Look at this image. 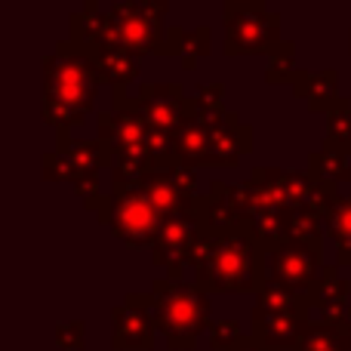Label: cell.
<instances>
[{
	"label": "cell",
	"instance_id": "4",
	"mask_svg": "<svg viewBox=\"0 0 351 351\" xmlns=\"http://www.w3.org/2000/svg\"><path fill=\"white\" fill-rule=\"evenodd\" d=\"M167 0H117L108 12L111 43L133 56L160 53Z\"/></svg>",
	"mask_w": 351,
	"mask_h": 351
},
{
	"label": "cell",
	"instance_id": "8",
	"mask_svg": "<svg viewBox=\"0 0 351 351\" xmlns=\"http://www.w3.org/2000/svg\"><path fill=\"white\" fill-rule=\"evenodd\" d=\"M114 194V210H111V231L121 237L123 243L136 250L154 247L164 225V213L142 194V188H117Z\"/></svg>",
	"mask_w": 351,
	"mask_h": 351
},
{
	"label": "cell",
	"instance_id": "11",
	"mask_svg": "<svg viewBox=\"0 0 351 351\" xmlns=\"http://www.w3.org/2000/svg\"><path fill=\"white\" fill-rule=\"evenodd\" d=\"M308 327L311 317L278 315V311H262V308H253V317H250V336L274 351H287V348L293 351L302 342Z\"/></svg>",
	"mask_w": 351,
	"mask_h": 351
},
{
	"label": "cell",
	"instance_id": "2",
	"mask_svg": "<svg viewBox=\"0 0 351 351\" xmlns=\"http://www.w3.org/2000/svg\"><path fill=\"white\" fill-rule=\"evenodd\" d=\"M99 77L93 59L74 40H65L43 59V121L49 127L68 130L80 123L96 105Z\"/></svg>",
	"mask_w": 351,
	"mask_h": 351
},
{
	"label": "cell",
	"instance_id": "20",
	"mask_svg": "<svg viewBox=\"0 0 351 351\" xmlns=\"http://www.w3.org/2000/svg\"><path fill=\"white\" fill-rule=\"evenodd\" d=\"M327 114L330 117H327V142H324V145L351 148V102L339 96Z\"/></svg>",
	"mask_w": 351,
	"mask_h": 351
},
{
	"label": "cell",
	"instance_id": "9",
	"mask_svg": "<svg viewBox=\"0 0 351 351\" xmlns=\"http://www.w3.org/2000/svg\"><path fill=\"white\" fill-rule=\"evenodd\" d=\"M136 111L152 130L176 136L191 114V99L179 84H142L136 93Z\"/></svg>",
	"mask_w": 351,
	"mask_h": 351
},
{
	"label": "cell",
	"instance_id": "22",
	"mask_svg": "<svg viewBox=\"0 0 351 351\" xmlns=\"http://www.w3.org/2000/svg\"><path fill=\"white\" fill-rule=\"evenodd\" d=\"M241 339H243V330H241V324H234V321H219L210 327V346L216 351L234 348Z\"/></svg>",
	"mask_w": 351,
	"mask_h": 351
},
{
	"label": "cell",
	"instance_id": "12",
	"mask_svg": "<svg viewBox=\"0 0 351 351\" xmlns=\"http://www.w3.org/2000/svg\"><path fill=\"white\" fill-rule=\"evenodd\" d=\"M253 133L250 127H243L237 121V114L219 111L213 121V142H210V164H222V167H234L243 154L253 152Z\"/></svg>",
	"mask_w": 351,
	"mask_h": 351
},
{
	"label": "cell",
	"instance_id": "26",
	"mask_svg": "<svg viewBox=\"0 0 351 351\" xmlns=\"http://www.w3.org/2000/svg\"><path fill=\"white\" fill-rule=\"evenodd\" d=\"M348 152V182H351V148H346Z\"/></svg>",
	"mask_w": 351,
	"mask_h": 351
},
{
	"label": "cell",
	"instance_id": "1",
	"mask_svg": "<svg viewBox=\"0 0 351 351\" xmlns=\"http://www.w3.org/2000/svg\"><path fill=\"white\" fill-rule=\"evenodd\" d=\"M188 265L204 293H259L268 280L265 247L256 237L253 222H210L200 231Z\"/></svg>",
	"mask_w": 351,
	"mask_h": 351
},
{
	"label": "cell",
	"instance_id": "15",
	"mask_svg": "<svg viewBox=\"0 0 351 351\" xmlns=\"http://www.w3.org/2000/svg\"><path fill=\"white\" fill-rule=\"evenodd\" d=\"M210 28H197V31H185V28H173L167 31L164 47H160V56H182V65L194 68L197 56L210 53Z\"/></svg>",
	"mask_w": 351,
	"mask_h": 351
},
{
	"label": "cell",
	"instance_id": "19",
	"mask_svg": "<svg viewBox=\"0 0 351 351\" xmlns=\"http://www.w3.org/2000/svg\"><path fill=\"white\" fill-rule=\"evenodd\" d=\"M293 351H351V342H348V336L342 333V327L321 321L305 330L302 342Z\"/></svg>",
	"mask_w": 351,
	"mask_h": 351
},
{
	"label": "cell",
	"instance_id": "23",
	"mask_svg": "<svg viewBox=\"0 0 351 351\" xmlns=\"http://www.w3.org/2000/svg\"><path fill=\"white\" fill-rule=\"evenodd\" d=\"M84 321H68L56 327V346L65 348V351H84Z\"/></svg>",
	"mask_w": 351,
	"mask_h": 351
},
{
	"label": "cell",
	"instance_id": "14",
	"mask_svg": "<svg viewBox=\"0 0 351 351\" xmlns=\"http://www.w3.org/2000/svg\"><path fill=\"white\" fill-rule=\"evenodd\" d=\"M348 293H351V284L339 274V268L330 265L327 271L321 274V280L311 287L308 302H311V308L315 311H321L324 324H339L342 317H346V311L351 308Z\"/></svg>",
	"mask_w": 351,
	"mask_h": 351
},
{
	"label": "cell",
	"instance_id": "27",
	"mask_svg": "<svg viewBox=\"0 0 351 351\" xmlns=\"http://www.w3.org/2000/svg\"><path fill=\"white\" fill-rule=\"evenodd\" d=\"M225 3H253V0H225Z\"/></svg>",
	"mask_w": 351,
	"mask_h": 351
},
{
	"label": "cell",
	"instance_id": "13",
	"mask_svg": "<svg viewBox=\"0 0 351 351\" xmlns=\"http://www.w3.org/2000/svg\"><path fill=\"white\" fill-rule=\"evenodd\" d=\"M80 49L93 59V65H96L102 84H108L111 90H127V86L136 80V74H139V65H136L133 53L121 49L111 40L108 43H90V47H80Z\"/></svg>",
	"mask_w": 351,
	"mask_h": 351
},
{
	"label": "cell",
	"instance_id": "5",
	"mask_svg": "<svg viewBox=\"0 0 351 351\" xmlns=\"http://www.w3.org/2000/svg\"><path fill=\"white\" fill-rule=\"evenodd\" d=\"M280 43V16L268 12L265 0L225 3V53H271Z\"/></svg>",
	"mask_w": 351,
	"mask_h": 351
},
{
	"label": "cell",
	"instance_id": "6",
	"mask_svg": "<svg viewBox=\"0 0 351 351\" xmlns=\"http://www.w3.org/2000/svg\"><path fill=\"white\" fill-rule=\"evenodd\" d=\"M265 268L268 280L308 296L311 287L327 271L324 268V241H293V237H287V241L265 250Z\"/></svg>",
	"mask_w": 351,
	"mask_h": 351
},
{
	"label": "cell",
	"instance_id": "10",
	"mask_svg": "<svg viewBox=\"0 0 351 351\" xmlns=\"http://www.w3.org/2000/svg\"><path fill=\"white\" fill-rule=\"evenodd\" d=\"M111 346L117 351H152L158 324L152 315V293H130L127 302L111 311Z\"/></svg>",
	"mask_w": 351,
	"mask_h": 351
},
{
	"label": "cell",
	"instance_id": "16",
	"mask_svg": "<svg viewBox=\"0 0 351 351\" xmlns=\"http://www.w3.org/2000/svg\"><path fill=\"white\" fill-rule=\"evenodd\" d=\"M299 99L308 102L311 111H330L336 96V74L333 71H321V74H311V71H299L296 84H293Z\"/></svg>",
	"mask_w": 351,
	"mask_h": 351
},
{
	"label": "cell",
	"instance_id": "7",
	"mask_svg": "<svg viewBox=\"0 0 351 351\" xmlns=\"http://www.w3.org/2000/svg\"><path fill=\"white\" fill-rule=\"evenodd\" d=\"M206 225H210V216H206V194L200 197V204L194 206V210L176 213V216L164 219L160 234L152 247V256H154V265L167 268V278L170 280H182V271H185L188 259H191V250Z\"/></svg>",
	"mask_w": 351,
	"mask_h": 351
},
{
	"label": "cell",
	"instance_id": "18",
	"mask_svg": "<svg viewBox=\"0 0 351 351\" xmlns=\"http://www.w3.org/2000/svg\"><path fill=\"white\" fill-rule=\"evenodd\" d=\"M327 231L339 247V265H351V194H339L327 210Z\"/></svg>",
	"mask_w": 351,
	"mask_h": 351
},
{
	"label": "cell",
	"instance_id": "17",
	"mask_svg": "<svg viewBox=\"0 0 351 351\" xmlns=\"http://www.w3.org/2000/svg\"><path fill=\"white\" fill-rule=\"evenodd\" d=\"M256 308L278 311V315H299V317H308L311 311H315L308 302V296L287 290V287L274 284V280H265V287L256 293Z\"/></svg>",
	"mask_w": 351,
	"mask_h": 351
},
{
	"label": "cell",
	"instance_id": "3",
	"mask_svg": "<svg viewBox=\"0 0 351 351\" xmlns=\"http://www.w3.org/2000/svg\"><path fill=\"white\" fill-rule=\"evenodd\" d=\"M152 315L173 351H191L210 330V299L197 284L158 278L152 287Z\"/></svg>",
	"mask_w": 351,
	"mask_h": 351
},
{
	"label": "cell",
	"instance_id": "24",
	"mask_svg": "<svg viewBox=\"0 0 351 351\" xmlns=\"http://www.w3.org/2000/svg\"><path fill=\"white\" fill-rule=\"evenodd\" d=\"M228 351H274V348L262 346V342H259V339H253V336H243V339L237 342L234 348H228Z\"/></svg>",
	"mask_w": 351,
	"mask_h": 351
},
{
	"label": "cell",
	"instance_id": "21",
	"mask_svg": "<svg viewBox=\"0 0 351 351\" xmlns=\"http://www.w3.org/2000/svg\"><path fill=\"white\" fill-rule=\"evenodd\" d=\"M268 84H296L299 71H296V56L293 47L287 40H280L278 47L268 53V71H265Z\"/></svg>",
	"mask_w": 351,
	"mask_h": 351
},
{
	"label": "cell",
	"instance_id": "25",
	"mask_svg": "<svg viewBox=\"0 0 351 351\" xmlns=\"http://www.w3.org/2000/svg\"><path fill=\"white\" fill-rule=\"evenodd\" d=\"M336 327H342V333H346V336H348V342H351V308L346 311V317H342V321L336 324Z\"/></svg>",
	"mask_w": 351,
	"mask_h": 351
}]
</instances>
